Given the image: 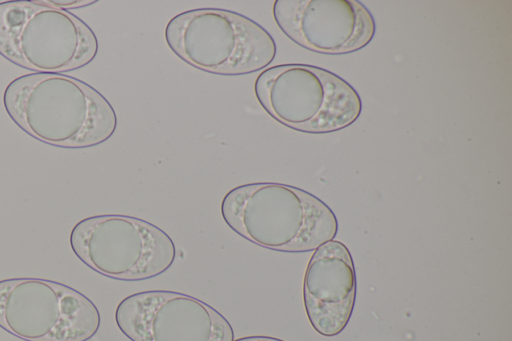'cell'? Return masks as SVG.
<instances>
[{
  "instance_id": "cell-1",
  "label": "cell",
  "mask_w": 512,
  "mask_h": 341,
  "mask_svg": "<svg viewBox=\"0 0 512 341\" xmlns=\"http://www.w3.org/2000/svg\"><path fill=\"white\" fill-rule=\"evenodd\" d=\"M3 105L21 130L54 147L97 146L117 128L110 102L88 83L62 73L32 72L13 79Z\"/></svg>"
},
{
  "instance_id": "cell-2",
  "label": "cell",
  "mask_w": 512,
  "mask_h": 341,
  "mask_svg": "<svg viewBox=\"0 0 512 341\" xmlns=\"http://www.w3.org/2000/svg\"><path fill=\"white\" fill-rule=\"evenodd\" d=\"M224 222L262 248L288 253L316 250L335 238L334 212L313 194L283 183L239 185L222 199Z\"/></svg>"
},
{
  "instance_id": "cell-3",
  "label": "cell",
  "mask_w": 512,
  "mask_h": 341,
  "mask_svg": "<svg viewBox=\"0 0 512 341\" xmlns=\"http://www.w3.org/2000/svg\"><path fill=\"white\" fill-rule=\"evenodd\" d=\"M164 37L182 61L222 76L265 69L277 53L274 38L263 26L221 8H197L175 15L167 23Z\"/></svg>"
},
{
  "instance_id": "cell-4",
  "label": "cell",
  "mask_w": 512,
  "mask_h": 341,
  "mask_svg": "<svg viewBox=\"0 0 512 341\" xmlns=\"http://www.w3.org/2000/svg\"><path fill=\"white\" fill-rule=\"evenodd\" d=\"M254 93L274 120L303 133L342 130L362 111L361 98L352 85L333 72L308 64L264 69L254 82Z\"/></svg>"
},
{
  "instance_id": "cell-5",
  "label": "cell",
  "mask_w": 512,
  "mask_h": 341,
  "mask_svg": "<svg viewBox=\"0 0 512 341\" xmlns=\"http://www.w3.org/2000/svg\"><path fill=\"white\" fill-rule=\"evenodd\" d=\"M93 30L69 11L44 0L0 2V55L36 73L85 67L98 53Z\"/></svg>"
},
{
  "instance_id": "cell-6",
  "label": "cell",
  "mask_w": 512,
  "mask_h": 341,
  "mask_svg": "<svg viewBox=\"0 0 512 341\" xmlns=\"http://www.w3.org/2000/svg\"><path fill=\"white\" fill-rule=\"evenodd\" d=\"M69 244L93 271L111 279L142 281L166 272L176 257L171 237L158 226L128 215L84 218L72 228Z\"/></svg>"
},
{
  "instance_id": "cell-7",
  "label": "cell",
  "mask_w": 512,
  "mask_h": 341,
  "mask_svg": "<svg viewBox=\"0 0 512 341\" xmlns=\"http://www.w3.org/2000/svg\"><path fill=\"white\" fill-rule=\"evenodd\" d=\"M96 305L57 281L19 277L0 280V327L24 341H87L99 330Z\"/></svg>"
},
{
  "instance_id": "cell-8",
  "label": "cell",
  "mask_w": 512,
  "mask_h": 341,
  "mask_svg": "<svg viewBox=\"0 0 512 341\" xmlns=\"http://www.w3.org/2000/svg\"><path fill=\"white\" fill-rule=\"evenodd\" d=\"M119 330L131 341H233L228 320L185 293L150 290L131 294L115 310Z\"/></svg>"
},
{
  "instance_id": "cell-9",
  "label": "cell",
  "mask_w": 512,
  "mask_h": 341,
  "mask_svg": "<svg viewBox=\"0 0 512 341\" xmlns=\"http://www.w3.org/2000/svg\"><path fill=\"white\" fill-rule=\"evenodd\" d=\"M279 29L297 45L320 54H348L368 45L375 20L357 0H276Z\"/></svg>"
},
{
  "instance_id": "cell-10",
  "label": "cell",
  "mask_w": 512,
  "mask_h": 341,
  "mask_svg": "<svg viewBox=\"0 0 512 341\" xmlns=\"http://www.w3.org/2000/svg\"><path fill=\"white\" fill-rule=\"evenodd\" d=\"M356 300V272L348 248L338 240L319 246L304 274L303 301L320 335L333 337L347 326Z\"/></svg>"
},
{
  "instance_id": "cell-11",
  "label": "cell",
  "mask_w": 512,
  "mask_h": 341,
  "mask_svg": "<svg viewBox=\"0 0 512 341\" xmlns=\"http://www.w3.org/2000/svg\"><path fill=\"white\" fill-rule=\"evenodd\" d=\"M46 4L58 9L66 10L89 6L97 1L90 0H44Z\"/></svg>"
},
{
  "instance_id": "cell-12",
  "label": "cell",
  "mask_w": 512,
  "mask_h": 341,
  "mask_svg": "<svg viewBox=\"0 0 512 341\" xmlns=\"http://www.w3.org/2000/svg\"><path fill=\"white\" fill-rule=\"evenodd\" d=\"M233 341H284L279 338L270 337V336H263V335H255V336H247V337H241Z\"/></svg>"
}]
</instances>
